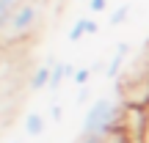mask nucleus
I'll return each mask as SVG.
<instances>
[{
  "instance_id": "nucleus-15",
  "label": "nucleus",
  "mask_w": 149,
  "mask_h": 143,
  "mask_svg": "<svg viewBox=\"0 0 149 143\" xmlns=\"http://www.w3.org/2000/svg\"><path fill=\"white\" fill-rule=\"evenodd\" d=\"M77 102L83 105V102H88V88H80V94H77Z\"/></svg>"
},
{
  "instance_id": "nucleus-4",
  "label": "nucleus",
  "mask_w": 149,
  "mask_h": 143,
  "mask_svg": "<svg viewBox=\"0 0 149 143\" xmlns=\"http://www.w3.org/2000/svg\"><path fill=\"white\" fill-rule=\"evenodd\" d=\"M74 66L64 64V61H53V74H50V94H58L66 77H74Z\"/></svg>"
},
{
  "instance_id": "nucleus-6",
  "label": "nucleus",
  "mask_w": 149,
  "mask_h": 143,
  "mask_svg": "<svg viewBox=\"0 0 149 143\" xmlns=\"http://www.w3.org/2000/svg\"><path fill=\"white\" fill-rule=\"evenodd\" d=\"M22 127H25L28 138H42V135H44V129H47V121H44V116H42V113L31 110V113L25 116V121H22Z\"/></svg>"
},
{
  "instance_id": "nucleus-11",
  "label": "nucleus",
  "mask_w": 149,
  "mask_h": 143,
  "mask_svg": "<svg viewBox=\"0 0 149 143\" xmlns=\"http://www.w3.org/2000/svg\"><path fill=\"white\" fill-rule=\"evenodd\" d=\"M88 8L94 11V14H102V11L108 8V0H88Z\"/></svg>"
},
{
  "instance_id": "nucleus-12",
  "label": "nucleus",
  "mask_w": 149,
  "mask_h": 143,
  "mask_svg": "<svg viewBox=\"0 0 149 143\" xmlns=\"http://www.w3.org/2000/svg\"><path fill=\"white\" fill-rule=\"evenodd\" d=\"M50 118H53V121H61V118H64V110H61L58 102H53V105H50Z\"/></svg>"
},
{
  "instance_id": "nucleus-1",
  "label": "nucleus",
  "mask_w": 149,
  "mask_h": 143,
  "mask_svg": "<svg viewBox=\"0 0 149 143\" xmlns=\"http://www.w3.org/2000/svg\"><path fill=\"white\" fill-rule=\"evenodd\" d=\"M122 116L124 105H119L111 96H100L86 107L83 124H80V135L74 143H108L111 135L122 129Z\"/></svg>"
},
{
  "instance_id": "nucleus-5",
  "label": "nucleus",
  "mask_w": 149,
  "mask_h": 143,
  "mask_svg": "<svg viewBox=\"0 0 149 143\" xmlns=\"http://www.w3.org/2000/svg\"><path fill=\"white\" fill-rule=\"evenodd\" d=\"M50 74H53V61L36 66L33 74H31V91H44V88H50Z\"/></svg>"
},
{
  "instance_id": "nucleus-3",
  "label": "nucleus",
  "mask_w": 149,
  "mask_h": 143,
  "mask_svg": "<svg viewBox=\"0 0 149 143\" xmlns=\"http://www.w3.org/2000/svg\"><path fill=\"white\" fill-rule=\"evenodd\" d=\"M127 55H130V44L127 41H119L116 44V53H113L111 61L105 64V77L108 80H116L119 74H122V66H124V61H127Z\"/></svg>"
},
{
  "instance_id": "nucleus-17",
  "label": "nucleus",
  "mask_w": 149,
  "mask_h": 143,
  "mask_svg": "<svg viewBox=\"0 0 149 143\" xmlns=\"http://www.w3.org/2000/svg\"><path fill=\"white\" fill-rule=\"evenodd\" d=\"M8 143H22V140H8Z\"/></svg>"
},
{
  "instance_id": "nucleus-7",
  "label": "nucleus",
  "mask_w": 149,
  "mask_h": 143,
  "mask_svg": "<svg viewBox=\"0 0 149 143\" xmlns=\"http://www.w3.org/2000/svg\"><path fill=\"white\" fill-rule=\"evenodd\" d=\"M22 3H25V0H0V33L6 30V25H8V19H11V14H14Z\"/></svg>"
},
{
  "instance_id": "nucleus-14",
  "label": "nucleus",
  "mask_w": 149,
  "mask_h": 143,
  "mask_svg": "<svg viewBox=\"0 0 149 143\" xmlns=\"http://www.w3.org/2000/svg\"><path fill=\"white\" fill-rule=\"evenodd\" d=\"M108 143H133V140H130V138H127V135H124V132H122V129H119V132H116V135H111V138H108Z\"/></svg>"
},
{
  "instance_id": "nucleus-10",
  "label": "nucleus",
  "mask_w": 149,
  "mask_h": 143,
  "mask_svg": "<svg viewBox=\"0 0 149 143\" xmlns=\"http://www.w3.org/2000/svg\"><path fill=\"white\" fill-rule=\"evenodd\" d=\"M91 74H94V69H91V66H80L77 72H74V85H80V88H86V85H88V80H91Z\"/></svg>"
},
{
  "instance_id": "nucleus-8",
  "label": "nucleus",
  "mask_w": 149,
  "mask_h": 143,
  "mask_svg": "<svg viewBox=\"0 0 149 143\" xmlns=\"http://www.w3.org/2000/svg\"><path fill=\"white\" fill-rule=\"evenodd\" d=\"M130 11H133V6H130V3L119 6V8L111 14V25H113V28H116V25H124V22H127V17H130Z\"/></svg>"
},
{
  "instance_id": "nucleus-16",
  "label": "nucleus",
  "mask_w": 149,
  "mask_h": 143,
  "mask_svg": "<svg viewBox=\"0 0 149 143\" xmlns=\"http://www.w3.org/2000/svg\"><path fill=\"white\" fill-rule=\"evenodd\" d=\"M144 143H149V121H146V135H144Z\"/></svg>"
},
{
  "instance_id": "nucleus-13",
  "label": "nucleus",
  "mask_w": 149,
  "mask_h": 143,
  "mask_svg": "<svg viewBox=\"0 0 149 143\" xmlns=\"http://www.w3.org/2000/svg\"><path fill=\"white\" fill-rule=\"evenodd\" d=\"M83 19H86V33H88V36H97V30H100L97 19H88V17H83Z\"/></svg>"
},
{
  "instance_id": "nucleus-9",
  "label": "nucleus",
  "mask_w": 149,
  "mask_h": 143,
  "mask_svg": "<svg viewBox=\"0 0 149 143\" xmlns=\"http://www.w3.org/2000/svg\"><path fill=\"white\" fill-rule=\"evenodd\" d=\"M66 36H69V41H72V44H77L83 36H88V33H86V19H83V17H80V19L69 28V33H66Z\"/></svg>"
},
{
  "instance_id": "nucleus-2",
  "label": "nucleus",
  "mask_w": 149,
  "mask_h": 143,
  "mask_svg": "<svg viewBox=\"0 0 149 143\" xmlns=\"http://www.w3.org/2000/svg\"><path fill=\"white\" fill-rule=\"evenodd\" d=\"M39 17H42V6H39L36 0H25V3L11 14L8 25H6V30H3V36L6 39H25L28 33L36 30Z\"/></svg>"
}]
</instances>
